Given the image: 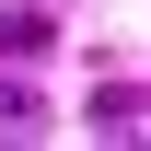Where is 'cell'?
<instances>
[{
  "instance_id": "6da1fadb",
  "label": "cell",
  "mask_w": 151,
  "mask_h": 151,
  "mask_svg": "<svg viewBox=\"0 0 151 151\" xmlns=\"http://www.w3.org/2000/svg\"><path fill=\"white\" fill-rule=\"evenodd\" d=\"M47 47H58V23L35 0H0V58H47Z\"/></svg>"
},
{
  "instance_id": "7a4b0ae2",
  "label": "cell",
  "mask_w": 151,
  "mask_h": 151,
  "mask_svg": "<svg viewBox=\"0 0 151 151\" xmlns=\"http://www.w3.org/2000/svg\"><path fill=\"white\" fill-rule=\"evenodd\" d=\"M93 128H105V139H151V105L116 81V93H93Z\"/></svg>"
},
{
  "instance_id": "3957f363",
  "label": "cell",
  "mask_w": 151,
  "mask_h": 151,
  "mask_svg": "<svg viewBox=\"0 0 151 151\" xmlns=\"http://www.w3.org/2000/svg\"><path fill=\"white\" fill-rule=\"evenodd\" d=\"M0 139H47V105L23 93V81H0Z\"/></svg>"
}]
</instances>
